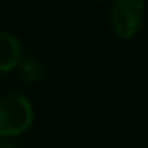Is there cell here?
I'll return each mask as SVG.
<instances>
[{
    "label": "cell",
    "mask_w": 148,
    "mask_h": 148,
    "mask_svg": "<svg viewBox=\"0 0 148 148\" xmlns=\"http://www.w3.org/2000/svg\"><path fill=\"white\" fill-rule=\"evenodd\" d=\"M17 68H19V71H21V77H23L25 83H38V81L43 77V66L34 56L21 60Z\"/></svg>",
    "instance_id": "4"
},
{
    "label": "cell",
    "mask_w": 148,
    "mask_h": 148,
    "mask_svg": "<svg viewBox=\"0 0 148 148\" xmlns=\"http://www.w3.org/2000/svg\"><path fill=\"white\" fill-rule=\"evenodd\" d=\"M23 60L21 41L13 36L0 30V73H8L19 66Z\"/></svg>",
    "instance_id": "3"
},
{
    "label": "cell",
    "mask_w": 148,
    "mask_h": 148,
    "mask_svg": "<svg viewBox=\"0 0 148 148\" xmlns=\"http://www.w3.org/2000/svg\"><path fill=\"white\" fill-rule=\"evenodd\" d=\"M0 148H17V145L8 141V139H4V141H0Z\"/></svg>",
    "instance_id": "5"
},
{
    "label": "cell",
    "mask_w": 148,
    "mask_h": 148,
    "mask_svg": "<svg viewBox=\"0 0 148 148\" xmlns=\"http://www.w3.org/2000/svg\"><path fill=\"white\" fill-rule=\"evenodd\" d=\"M145 19L143 0H114L109 13L111 28L120 40H131L137 36Z\"/></svg>",
    "instance_id": "2"
},
{
    "label": "cell",
    "mask_w": 148,
    "mask_h": 148,
    "mask_svg": "<svg viewBox=\"0 0 148 148\" xmlns=\"http://www.w3.org/2000/svg\"><path fill=\"white\" fill-rule=\"evenodd\" d=\"M34 122V107L28 98L11 92L0 98V137L23 135Z\"/></svg>",
    "instance_id": "1"
},
{
    "label": "cell",
    "mask_w": 148,
    "mask_h": 148,
    "mask_svg": "<svg viewBox=\"0 0 148 148\" xmlns=\"http://www.w3.org/2000/svg\"><path fill=\"white\" fill-rule=\"evenodd\" d=\"M92 2H99V0H92Z\"/></svg>",
    "instance_id": "6"
}]
</instances>
